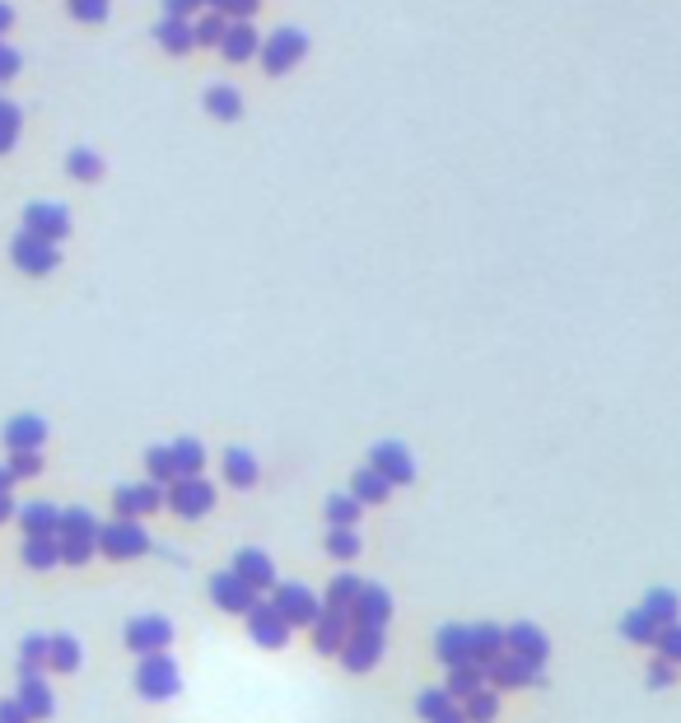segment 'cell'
I'll use <instances>...</instances> for the list:
<instances>
[{"mask_svg":"<svg viewBox=\"0 0 681 723\" xmlns=\"http://www.w3.org/2000/svg\"><path fill=\"white\" fill-rule=\"evenodd\" d=\"M135 695L141 700H173L183 695V668L164 654H145L141 668H135Z\"/></svg>","mask_w":681,"mask_h":723,"instance_id":"6da1fadb","label":"cell"},{"mask_svg":"<svg viewBox=\"0 0 681 723\" xmlns=\"http://www.w3.org/2000/svg\"><path fill=\"white\" fill-rule=\"evenodd\" d=\"M271 602H276V612L295 625V631H308V625L322 616V598L308 589V583H295V579H281L276 589H271Z\"/></svg>","mask_w":681,"mask_h":723,"instance_id":"7a4b0ae2","label":"cell"},{"mask_svg":"<svg viewBox=\"0 0 681 723\" xmlns=\"http://www.w3.org/2000/svg\"><path fill=\"white\" fill-rule=\"evenodd\" d=\"M387 654V635L383 625H350V635L341 644V662L345 672H374Z\"/></svg>","mask_w":681,"mask_h":723,"instance_id":"3957f363","label":"cell"},{"mask_svg":"<svg viewBox=\"0 0 681 723\" xmlns=\"http://www.w3.org/2000/svg\"><path fill=\"white\" fill-rule=\"evenodd\" d=\"M150 551V537H145V527L141 518H117L99 527V556L108 560H135V556H145Z\"/></svg>","mask_w":681,"mask_h":723,"instance_id":"277c9868","label":"cell"},{"mask_svg":"<svg viewBox=\"0 0 681 723\" xmlns=\"http://www.w3.org/2000/svg\"><path fill=\"white\" fill-rule=\"evenodd\" d=\"M164 504L178 518H206L216 510V485L206 476H178L173 485H164Z\"/></svg>","mask_w":681,"mask_h":723,"instance_id":"5b68a950","label":"cell"},{"mask_svg":"<svg viewBox=\"0 0 681 723\" xmlns=\"http://www.w3.org/2000/svg\"><path fill=\"white\" fill-rule=\"evenodd\" d=\"M10 262L24 271V276H52L56 262H62V243H47L29 229H19L14 243H10Z\"/></svg>","mask_w":681,"mask_h":723,"instance_id":"8992f818","label":"cell"},{"mask_svg":"<svg viewBox=\"0 0 681 723\" xmlns=\"http://www.w3.org/2000/svg\"><path fill=\"white\" fill-rule=\"evenodd\" d=\"M308 56V33L304 29H276L262 37V66L266 75H289Z\"/></svg>","mask_w":681,"mask_h":723,"instance_id":"52a82bcc","label":"cell"},{"mask_svg":"<svg viewBox=\"0 0 681 723\" xmlns=\"http://www.w3.org/2000/svg\"><path fill=\"white\" fill-rule=\"evenodd\" d=\"M122 639H127V649H131L135 658H145V654H164L168 644H173V621H168L164 612L131 616V621H127V631H122Z\"/></svg>","mask_w":681,"mask_h":723,"instance_id":"ba28073f","label":"cell"},{"mask_svg":"<svg viewBox=\"0 0 681 723\" xmlns=\"http://www.w3.org/2000/svg\"><path fill=\"white\" fill-rule=\"evenodd\" d=\"M210 598H216V607H220V612L248 616L266 593H257V589H252V583L229 565V570H216V574H210Z\"/></svg>","mask_w":681,"mask_h":723,"instance_id":"9c48e42d","label":"cell"},{"mask_svg":"<svg viewBox=\"0 0 681 723\" xmlns=\"http://www.w3.org/2000/svg\"><path fill=\"white\" fill-rule=\"evenodd\" d=\"M485 681H491L495 691H523V687H541L547 672H541L537 662H528V658H518V654L504 649L499 658L485 662Z\"/></svg>","mask_w":681,"mask_h":723,"instance_id":"30bf717a","label":"cell"},{"mask_svg":"<svg viewBox=\"0 0 681 723\" xmlns=\"http://www.w3.org/2000/svg\"><path fill=\"white\" fill-rule=\"evenodd\" d=\"M243 621H248L252 644H262V649H285L289 635H295V625H289V621L276 612V602H271V598H262Z\"/></svg>","mask_w":681,"mask_h":723,"instance_id":"8fae6325","label":"cell"},{"mask_svg":"<svg viewBox=\"0 0 681 723\" xmlns=\"http://www.w3.org/2000/svg\"><path fill=\"white\" fill-rule=\"evenodd\" d=\"M154 510H164V485L160 481H135V485H117L112 491V514L117 518H150Z\"/></svg>","mask_w":681,"mask_h":723,"instance_id":"7c38bea8","label":"cell"},{"mask_svg":"<svg viewBox=\"0 0 681 723\" xmlns=\"http://www.w3.org/2000/svg\"><path fill=\"white\" fill-rule=\"evenodd\" d=\"M369 467H374V472H383L393 485H411V481H416V458H411V448L397 443V439H383V443L369 448Z\"/></svg>","mask_w":681,"mask_h":723,"instance_id":"4fadbf2b","label":"cell"},{"mask_svg":"<svg viewBox=\"0 0 681 723\" xmlns=\"http://www.w3.org/2000/svg\"><path fill=\"white\" fill-rule=\"evenodd\" d=\"M504 649L518 654V658H528V662H537V668H547L551 635L541 631V625H532V621H514V625H504Z\"/></svg>","mask_w":681,"mask_h":723,"instance_id":"5bb4252c","label":"cell"},{"mask_svg":"<svg viewBox=\"0 0 681 723\" xmlns=\"http://www.w3.org/2000/svg\"><path fill=\"white\" fill-rule=\"evenodd\" d=\"M24 229L47 243H62V239H70V210L62 201H33V206H24Z\"/></svg>","mask_w":681,"mask_h":723,"instance_id":"9a60e30c","label":"cell"},{"mask_svg":"<svg viewBox=\"0 0 681 723\" xmlns=\"http://www.w3.org/2000/svg\"><path fill=\"white\" fill-rule=\"evenodd\" d=\"M0 443L10 448V453H19V448H43L47 443V420L37 412H19L6 420V429H0Z\"/></svg>","mask_w":681,"mask_h":723,"instance_id":"2e32d148","label":"cell"},{"mask_svg":"<svg viewBox=\"0 0 681 723\" xmlns=\"http://www.w3.org/2000/svg\"><path fill=\"white\" fill-rule=\"evenodd\" d=\"M416 719L420 723H466L462 700H453L449 687H425L416 695Z\"/></svg>","mask_w":681,"mask_h":723,"instance_id":"e0dca14e","label":"cell"},{"mask_svg":"<svg viewBox=\"0 0 681 723\" xmlns=\"http://www.w3.org/2000/svg\"><path fill=\"white\" fill-rule=\"evenodd\" d=\"M350 612H341V607H327L322 602V616L308 625V631H314V649L318 654H341V644H345V635H350Z\"/></svg>","mask_w":681,"mask_h":723,"instance_id":"ac0fdd59","label":"cell"},{"mask_svg":"<svg viewBox=\"0 0 681 723\" xmlns=\"http://www.w3.org/2000/svg\"><path fill=\"white\" fill-rule=\"evenodd\" d=\"M350 621L355 625H383L393 621V593L383 589V583H364V593L355 598V607H350Z\"/></svg>","mask_w":681,"mask_h":723,"instance_id":"d6986e66","label":"cell"},{"mask_svg":"<svg viewBox=\"0 0 681 723\" xmlns=\"http://www.w3.org/2000/svg\"><path fill=\"white\" fill-rule=\"evenodd\" d=\"M233 570H239L257 593H271V589L281 583V579H276V560H271L266 551H257V546H243V551L233 556Z\"/></svg>","mask_w":681,"mask_h":723,"instance_id":"ffe728a7","label":"cell"},{"mask_svg":"<svg viewBox=\"0 0 681 723\" xmlns=\"http://www.w3.org/2000/svg\"><path fill=\"white\" fill-rule=\"evenodd\" d=\"M435 654L458 668V662H476V649H472V625H439V639H435Z\"/></svg>","mask_w":681,"mask_h":723,"instance_id":"44dd1931","label":"cell"},{"mask_svg":"<svg viewBox=\"0 0 681 723\" xmlns=\"http://www.w3.org/2000/svg\"><path fill=\"white\" fill-rule=\"evenodd\" d=\"M154 43H160L168 56H187L191 47H197V19H173V14H164L160 29H154Z\"/></svg>","mask_w":681,"mask_h":723,"instance_id":"7402d4cb","label":"cell"},{"mask_svg":"<svg viewBox=\"0 0 681 723\" xmlns=\"http://www.w3.org/2000/svg\"><path fill=\"white\" fill-rule=\"evenodd\" d=\"M220 52H224V62L243 66V62H252V56H262V37H257V29H252L248 19H233L229 33H224V43H220Z\"/></svg>","mask_w":681,"mask_h":723,"instance_id":"603a6c76","label":"cell"},{"mask_svg":"<svg viewBox=\"0 0 681 723\" xmlns=\"http://www.w3.org/2000/svg\"><path fill=\"white\" fill-rule=\"evenodd\" d=\"M14 518H19V527H24V537H56V533H62V510L47 504V500L24 504Z\"/></svg>","mask_w":681,"mask_h":723,"instance_id":"cb8c5ba5","label":"cell"},{"mask_svg":"<svg viewBox=\"0 0 681 723\" xmlns=\"http://www.w3.org/2000/svg\"><path fill=\"white\" fill-rule=\"evenodd\" d=\"M19 705L29 710V719L37 723V719H52V710H56V695H52V687H47V677H19Z\"/></svg>","mask_w":681,"mask_h":723,"instance_id":"d4e9b609","label":"cell"},{"mask_svg":"<svg viewBox=\"0 0 681 723\" xmlns=\"http://www.w3.org/2000/svg\"><path fill=\"white\" fill-rule=\"evenodd\" d=\"M220 472H224V481L233 485V491H252L257 476H262V467H257V458H252L248 448H229V453L220 458Z\"/></svg>","mask_w":681,"mask_h":723,"instance_id":"484cf974","label":"cell"},{"mask_svg":"<svg viewBox=\"0 0 681 723\" xmlns=\"http://www.w3.org/2000/svg\"><path fill=\"white\" fill-rule=\"evenodd\" d=\"M47 662H52V635L19 639V677H47Z\"/></svg>","mask_w":681,"mask_h":723,"instance_id":"4316f807","label":"cell"},{"mask_svg":"<svg viewBox=\"0 0 681 723\" xmlns=\"http://www.w3.org/2000/svg\"><path fill=\"white\" fill-rule=\"evenodd\" d=\"M393 491H397V485H393V481H387L383 472H374V467H369V462L360 467V472H355V476H350V495H355L360 504H383V500H387V495H393Z\"/></svg>","mask_w":681,"mask_h":723,"instance_id":"83f0119b","label":"cell"},{"mask_svg":"<svg viewBox=\"0 0 681 723\" xmlns=\"http://www.w3.org/2000/svg\"><path fill=\"white\" fill-rule=\"evenodd\" d=\"M206 112L216 117V122H239V117H243V94L233 85H210L206 89Z\"/></svg>","mask_w":681,"mask_h":723,"instance_id":"f1b7e54d","label":"cell"},{"mask_svg":"<svg viewBox=\"0 0 681 723\" xmlns=\"http://www.w3.org/2000/svg\"><path fill=\"white\" fill-rule=\"evenodd\" d=\"M19 560H24L29 570H52V565H62V537H24Z\"/></svg>","mask_w":681,"mask_h":723,"instance_id":"f546056e","label":"cell"},{"mask_svg":"<svg viewBox=\"0 0 681 723\" xmlns=\"http://www.w3.org/2000/svg\"><path fill=\"white\" fill-rule=\"evenodd\" d=\"M443 687H449L453 700H466V695H476L481 687H491V681H485L481 662H458V668H449V681H443Z\"/></svg>","mask_w":681,"mask_h":723,"instance_id":"4dcf8cb0","label":"cell"},{"mask_svg":"<svg viewBox=\"0 0 681 723\" xmlns=\"http://www.w3.org/2000/svg\"><path fill=\"white\" fill-rule=\"evenodd\" d=\"M364 593V579L355 574V570H341L332 583H327V593H322V602L327 607H341V612H350L355 607V598Z\"/></svg>","mask_w":681,"mask_h":723,"instance_id":"1f68e13d","label":"cell"},{"mask_svg":"<svg viewBox=\"0 0 681 723\" xmlns=\"http://www.w3.org/2000/svg\"><path fill=\"white\" fill-rule=\"evenodd\" d=\"M80 662H85V649H80V639L75 635H52V662H47V672H80Z\"/></svg>","mask_w":681,"mask_h":723,"instance_id":"d6a6232c","label":"cell"},{"mask_svg":"<svg viewBox=\"0 0 681 723\" xmlns=\"http://www.w3.org/2000/svg\"><path fill=\"white\" fill-rule=\"evenodd\" d=\"M472 649H476V662H481V668H485L491 658H499V654H504V625L476 621V625H472Z\"/></svg>","mask_w":681,"mask_h":723,"instance_id":"836d02e7","label":"cell"},{"mask_svg":"<svg viewBox=\"0 0 681 723\" xmlns=\"http://www.w3.org/2000/svg\"><path fill=\"white\" fill-rule=\"evenodd\" d=\"M322 546H327V556L341 560V565L360 560V551H364V541H360L355 527H327V541Z\"/></svg>","mask_w":681,"mask_h":723,"instance_id":"e575fe53","label":"cell"},{"mask_svg":"<svg viewBox=\"0 0 681 723\" xmlns=\"http://www.w3.org/2000/svg\"><path fill=\"white\" fill-rule=\"evenodd\" d=\"M322 510H327V523H332V527H355V523L364 518V504H360L355 495H350V491L327 495Z\"/></svg>","mask_w":681,"mask_h":723,"instance_id":"d590c367","label":"cell"},{"mask_svg":"<svg viewBox=\"0 0 681 723\" xmlns=\"http://www.w3.org/2000/svg\"><path fill=\"white\" fill-rule=\"evenodd\" d=\"M658 625H672V621H681V598L672 593V589H649L645 593V602H639Z\"/></svg>","mask_w":681,"mask_h":723,"instance_id":"8d00e7d4","label":"cell"},{"mask_svg":"<svg viewBox=\"0 0 681 723\" xmlns=\"http://www.w3.org/2000/svg\"><path fill=\"white\" fill-rule=\"evenodd\" d=\"M99 518H94V510H85V504H70V510H62V533L56 537H99Z\"/></svg>","mask_w":681,"mask_h":723,"instance_id":"74e56055","label":"cell"},{"mask_svg":"<svg viewBox=\"0 0 681 723\" xmlns=\"http://www.w3.org/2000/svg\"><path fill=\"white\" fill-rule=\"evenodd\" d=\"M173 467H178V476H201L206 467V448L197 439H173Z\"/></svg>","mask_w":681,"mask_h":723,"instance_id":"f35d334b","label":"cell"},{"mask_svg":"<svg viewBox=\"0 0 681 723\" xmlns=\"http://www.w3.org/2000/svg\"><path fill=\"white\" fill-rule=\"evenodd\" d=\"M658 631H663V625H658L645 607H635V612L620 616V635H626L630 644H653V639H658Z\"/></svg>","mask_w":681,"mask_h":723,"instance_id":"ab89813d","label":"cell"},{"mask_svg":"<svg viewBox=\"0 0 681 723\" xmlns=\"http://www.w3.org/2000/svg\"><path fill=\"white\" fill-rule=\"evenodd\" d=\"M462 714H466V723H495V714H499V691H495V687H481L476 695H466V700H462Z\"/></svg>","mask_w":681,"mask_h":723,"instance_id":"60d3db41","label":"cell"},{"mask_svg":"<svg viewBox=\"0 0 681 723\" xmlns=\"http://www.w3.org/2000/svg\"><path fill=\"white\" fill-rule=\"evenodd\" d=\"M66 173H70L75 183H99V178H103L99 150H70V154H66Z\"/></svg>","mask_w":681,"mask_h":723,"instance_id":"b9f144b4","label":"cell"},{"mask_svg":"<svg viewBox=\"0 0 681 723\" xmlns=\"http://www.w3.org/2000/svg\"><path fill=\"white\" fill-rule=\"evenodd\" d=\"M145 476L160 481V485H173V481H178V467H173V448H168V443L145 448Z\"/></svg>","mask_w":681,"mask_h":723,"instance_id":"7bdbcfd3","label":"cell"},{"mask_svg":"<svg viewBox=\"0 0 681 723\" xmlns=\"http://www.w3.org/2000/svg\"><path fill=\"white\" fill-rule=\"evenodd\" d=\"M19 131H24V112H19V103L0 99V154H10L19 145Z\"/></svg>","mask_w":681,"mask_h":723,"instance_id":"ee69618b","label":"cell"},{"mask_svg":"<svg viewBox=\"0 0 681 723\" xmlns=\"http://www.w3.org/2000/svg\"><path fill=\"white\" fill-rule=\"evenodd\" d=\"M229 24H233V19L220 14V10L201 14V19H197V47H220V43H224V33H229Z\"/></svg>","mask_w":681,"mask_h":723,"instance_id":"f6af8a7d","label":"cell"},{"mask_svg":"<svg viewBox=\"0 0 681 723\" xmlns=\"http://www.w3.org/2000/svg\"><path fill=\"white\" fill-rule=\"evenodd\" d=\"M99 556V537H62V565H89Z\"/></svg>","mask_w":681,"mask_h":723,"instance_id":"bcb514c9","label":"cell"},{"mask_svg":"<svg viewBox=\"0 0 681 723\" xmlns=\"http://www.w3.org/2000/svg\"><path fill=\"white\" fill-rule=\"evenodd\" d=\"M10 472H14V481H33L37 472H43V453L37 448H19V453H10Z\"/></svg>","mask_w":681,"mask_h":723,"instance_id":"7dc6e473","label":"cell"},{"mask_svg":"<svg viewBox=\"0 0 681 723\" xmlns=\"http://www.w3.org/2000/svg\"><path fill=\"white\" fill-rule=\"evenodd\" d=\"M653 654H658V658H668V662H677V668H681V621H672V625H663V631H658Z\"/></svg>","mask_w":681,"mask_h":723,"instance_id":"c3c4849f","label":"cell"},{"mask_svg":"<svg viewBox=\"0 0 681 723\" xmlns=\"http://www.w3.org/2000/svg\"><path fill=\"white\" fill-rule=\"evenodd\" d=\"M66 10H70V19H80V24H103L112 0H66Z\"/></svg>","mask_w":681,"mask_h":723,"instance_id":"681fc988","label":"cell"},{"mask_svg":"<svg viewBox=\"0 0 681 723\" xmlns=\"http://www.w3.org/2000/svg\"><path fill=\"white\" fill-rule=\"evenodd\" d=\"M257 6H262V0H206V10H220L229 19H252V14H257Z\"/></svg>","mask_w":681,"mask_h":723,"instance_id":"f907efd6","label":"cell"},{"mask_svg":"<svg viewBox=\"0 0 681 723\" xmlns=\"http://www.w3.org/2000/svg\"><path fill=\"white\" fill-rule=\"evenodd\" d=\"M672 681H677V662H668V658L653 654V662H649V687L663 691V687H672Z\"/></svg>","mask_w":681,"mask_h":723,"instance_id":"816d5d0a","label":"cell"},{"mask_svg":"<svg viewBox=\"0 0 681 723\" xmlns=\"http://www.w3.org/2000/svg\"><path fill=\"white\" fill-rule=\"evenodd\" d=\"M19 66H24V56H19L6 37H0V85H10L14 75H19Z\"/></svg>","mask_w":681,"mask_h":723,"instance_id":"f5cc1de1","label":"cell"},{"mask_svg":"<svg viewBox=\"0 0 681 723\" xmlns=\"http://www.w3.org/2000/svg\"><path fill=\"white\" fill-rule=\"evenodd\" d=\"M0 723H33V719L19 705V695H10V700H0Z\"/></svg>","mask_w":681,"mask_h":723,"instance_id":"db71d44e","label":"cell"},{"mask_svg":"<svg viewBox=\"0 0 681 723\" xmlns=\"http://www.w3.org/2000/svg\"><path fill=\"white\" fill-rule=\"evenodd\" d=\"M206 6V0H164V14H173V19H191Z\"/></svg>","mask_w":681,"mask_h":723,"instance_id":"11a10c76","label":"cell"},{"mask_svg":"<svg viewBox=\"0 0 681 723\" xmlns=\"http://www.w3.org/2000/svg\"><path fill=\"white\" fill-rule=\"evenodd\" d=\"M10 24H14V6H10V0H0V37L10 33Z\"/></svg>","mask_w":681,"mask_h":723,"instance_id":"9f6ffc18","label":"cell"},{"mask_svg":"<svg viewBox=\"0 0 681 723\" xmlns=\"http://www.w3.org/2000/svg\"><path fill=\"white\" fill-rule=\"evenodd\" d=\"M19 510H14V500H10V491H0V523H10Z\"/></svg>","mask_w":681,"mask_h":723,"instance_id":"6f0895ef","label":"cell"},{"mask_svg":"<svg viewBox=\"0 0 681 723\" xmlns=\"http://www.w3.org/2000/svg\"><path fill=\"white\" fill-rule=\"evenodd\" d=\"M10 485H14V472H10L6 462H0V491H10Z\"/></svg>","mask_w":681,"mask_h":723,"instance_id":"680465c9","label":"cell"}]
</instances>
